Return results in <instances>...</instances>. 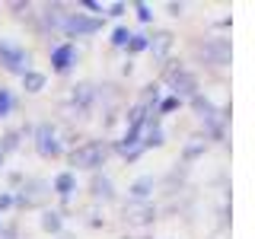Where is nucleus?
Here are the masks:
<instances>
[{
  "label": "nucleus",
  "instance_id": "b1692460",
  "mask_svg": "<svg viewBox=\"0 0 255 239\" xmlns=\"http://www.w3.org/2000/svg\"><path fill=\"white\" fill-rule=\"evenodd\" d=\"M137 16H140L143 22H150V19H153V13H150V6H147V3H137Z\"/></svg>",
  "mask_w": 255,
  "mask_h": 239
},
{
  "label": "nucleus",
  "instance_id": "f03ea898",
  "mask_svg": "<svg viewBox=\"0 0 255 239\" xmlns=\"http://www.w3.org/2000/svg\"><path fill=\"white\" fill-rule=\"evenodd\" d=\"M166 80H169V86L175 90L179 99H182V96H188V99H191V96H198V77L191 74V70H185L182 64L172 61L169 67H166Z\"/></svg>",
  "mask_w": 255,
  "mask_h": 239
},
{
  "label": "nucleus",
  "instance_id": "5701e85b",
  "mask_svg": "<svg viewBox=\"0 0 255 239\" xmlns=\"http://www.w3.org/2000/svg\"><path fill=\"white\" fill-rule=\"evenodd\" d=\"M13 207V195L10 191H0V211H10Z\"/></svg>",
  "mask_w": 255,
  "mask_h": 239
},
{
  "label": "nucleus",
  "instance_id": "bb28decb",
  "mask_svg": "<svg viewBox=\"0 0 255 239\" xmlns=\"http://www.w3.org/2000/svg\"><path fill=\"white\" fill-rule=\"evenodd\" d=\"M61 239H70V236H61Z\"/></svg>",
  "mask_w": 255,
  "mask_h": 239
},
{
  "label": "nucleus",
  "instance_id": "6ab92c4d",
  "mask_svg": "<svg viewBox=\"0 0 255 239\" xmlns=\"http://www.w3.org/2000/svg\"><path fill=\"white\" fill-rule=\"evenodd\" d=\"M147 45H150V38H147V35H140V32H137V35H131V42H128L125 48H128L131 54H137V51H147Z\"/></svg>",
  "mask_w": 255,
  "mask_h": 239
},
{
  "label": "nucleus",
  "instance_id": "20e7f679",
  "mask_svg": "<svg viewBox=\"0 0 255 239\" xmlns=\"http://www.w3.org/2000/svg\"><path fill=\"white\" fill-rule=\"evenodd\" d=\"M99 26H102L99 16H86V13H64L61 19V29L67 35H93V32H99Z\"/></svg>",
  "mask_w": 255,
  "mask_h": 239
},
{
  "label": "nucleus",
  "instance_id": "4468645a",
  "mask_svg": "<svg viewBox=\"0 0 255 239\" xmlns=\"http://www.w3.org/2000/svg\"><path fill=\"white\" fill-rule=\"evenodd\" d=\"M163 127H159L156 118H150L147 121V131H143V140H140V147H163Z\"/></svg>",
  "mask_w": 255,
  "mask_h": 239
},
{
  "label": "nucleus",
  "instance_id": "39448f33",
  "mask_svg": "<svg viewBox=\"0 0 255 239\" xmlns=\"http://www.w3.org/2000/svg\"><path fill=\"white\" fill-rule=\"evenodd\" d=\"M0 64H3L10 74H26V70H32L29 64H32V58H29V51H22V48H16V45H10V42H0Z\"/></svg>",
  "mask_w": 255,
  "mask_h": 239
},
{
  "label": "nucleus",
  "instance_id": "a878e982",
  "mask_svg": "<svg viewBox=\"0 0 255 239\" xmlns=\"http://www.w3.org/2000/svg\"><path fill=\"white\" fill-rule=\"evenodd\" d=\"M3 156H6V150H3V143H0V163H3Z\"/></svg>",
  "mask_w": 255,
  "mask_h": 239
},
{
  "label": "nucleus",
  "instance_id": "ddd939ff",
  "mask_svg": "<svg viewBox=\"0 0 255 239\" xmlns=\"http://www.w3.org/2000/svg\"><path fill=\"white\" fill-rule=\"evenodd\" d=\"M156 188V182H153V175H143V179H137V182H131V201H147L150 198V191Z\"/></svg>",
  "mask_w": 255,
  "mask_h": 239
},
{
  "label": "nucleus",
  "instance_id": "f3484780",
  "mask_svg": "<svg viewBox=\"0 0 255 239\" xmlns=\"http://www.w3.org/2000/svg\"><path fill=\"white\" fill-rule=\"evenodd\" d=\"M61 227H64V220H61L58 211H45L42 214V230L45 233H61Z\"/></svg>",
  "mask_w": 255,
  "mask_h": 239
},
{
  "label": "nucleus",
  "instance_id": "412c9836",
  "mask_svg": "<svg viewBox=\"0 0 255 239\" xmlns=\"http://www.w3.org/2000/svg\"><path fill=\"white\" fill-rule=\"evenodd\" d=\"M10 109H13V96H10V90H0V118L10 115Z\"/></svg>",
  "mask_w": 255,
  "mask_h": 239
},
{
  "label": "nucleus",
  "instance_id": "aec40b11",
  "mask_svg": "<svg viewBox=\"0 0 255 239\" xmlns=\"http://www.w3.org/2000/svg\"><path fill=\"white\" fill-rule=\"evenodd\" d=\"M131 35H134V32H128V29H122V26H118L115 32H112V45H118V48H125L128 42H131Z\"/></svg>",
  "mask_w": 255,
  "mask_h": 239
},
{
  "label": "nucleus",
  "instance_id": "9b49d317",
  "mask_svg": "<svg viewBox=\"0 0 255 239\" xmlns=\"http://www.w3.org/2000/svg\"><path fill=\"white\" fill-rule=\"evenodd\" d=\"M90 191H93V198H96V201H112V198H115V188H112V182L106 179V175H99V172L93 175Z\"/></svg>",
  "mask_w": 255,
  "mask_h": 239
},
{
  "label": "nucleus",
  "instance_id": "6e6552de",
  "mask_svg": "<svg viewBox=\"0 0 255 239\" xmlns=\"http://www.w3.org/2000/svg\"><path fill=\"white\" fill-rule=\"evenodd\" d=\"M125 220L134 223V227H147V223L156 220V207L150 201H128L125 204Z\"/></svg>",
  "mask_w": 255,
  "mask_h": 239
},
{
  "label": "nucleus",
  "instance_id": "cd10ccee",
  "mask_svg": "<svg viewBox=\"0 0 255 239\" xmlns=\"http://www.w3.org/2000/svg\"><path fill=\"white\" fill-rule=\"evenodd\" d=\"M0 233H3V227H0Z\"/></svg>",
  "mask_w": 255,
  "mask_h": 239
},
{
  "label": "nucleus",
  "instance_id": "a211bd4d",
  "mask_svg": "<svg viewBox=\"0 0 255 239\" xmlns=\"http://www.w3.org/2000/svg\"><path fill=\"white\" fill-rule=\"evenodd\" d=\"M204 147H207L204 137H191V143H185V150H182V156H185V159H195V156L204 153Z\"/></svg>",
  "mask_w": 255,
  "mask_h": 239
},
{
  "label": "nucleus",
  "instance_id": "423d86ee",
  "mask_svg": "<svg viewBox=\"0 0 255 239\" xmlns=\"http://www.w3.org/2000/svg\"><path fill=\"white\" fill-rule=\"evenodd\" d=\"M195 51L201 54L207 64H214V67H223V64H230V42H227V38H207V42L198 45Z\"/></svg>",
  "mask_w": 255,
  "mask_h": 239
},
{
  "label": "nucleus",
  "instance_id": "393cba45",
  "mask_svg": "<svg viewBox=\"0 0 255 239\" xmlns=\"http://www.w3.org/2000/svg\"><path fill=\"white\" fill-rule=\"evenodd\" d=\"M125 13V3H115V6H112V13L109 16H122Z\"/></svg>",
  "mask_w": 255,
  "mask_h": 239
},
{
  "label": "nucleus",
  "instance_id": "9d476101",
  "mask_svg": "<svg viewBox=\"0 0 255 239\" xmlns=\"http://www.w3.org/2000/svg\"><path fill=\"white\" fill-rule=\"evenodd\" d=\"M93 99H96V86L93 83H77L74 93H70V102H74L77 109H90Z\"/></svg>",
  "mask_w": 255,
  "mask_h": 239
},
{
  "label": "nucleus",
  "instance_id": "7ed1b4c3",
  "mask_svg": "<svg viewBox=\"0 0 255 239\" xmlns=\"http://www.w3.org/2000/svg\"><path fill=\"white\" fill-rule=\"evenodd\" d=\"M48 195H51V185H48L45 179H26V185L19 188V195L13 198V204H19V207H42L48 201Z\"/></svg>",
  "mask_w": 255,
  "mask_h": 239
},
{
  "label": "nucleus",
  "instance_id": "dca6fc26",
  "mask_svg": "<svg viewBox=\"0 0 255 239\" xmlns=\"http://www.w3.org/2000/svg\"><path fill=\"white\" fill-rule=\"evenodd\" d=\"M22 90H26V93H42L45 90V74H38V70H26V74H22Z\"/></svg>",
  "mask_w": 255,
  "mask_h": 239
},
{
  "label": "nucleus",
  "instance_id": "1a4fd4ad",
  "mask_svg": "<svg viewBox=\"0 0 255 239\" xmlns=\"http://www.w3.org/2000/svg\"><path fill=\"white\" fill-rule=\"evenodd\" d=\"M51 64H54V70H58V74H67V70L77 64V48L70 45V42L67 45H58L51 51Z\"/></svg>",
  "mask_w": 255,
  "mask_h": 239
},
{
  "label": "nucleus",
  "instance_id": "0eeeda50",
  "mask_svg": "<svg viewBox=\"0 0 255 239\" xmlns=\"http://www.w3.org/2000/svg\"><path fill=\"white\" fill-rule=\"evenodd\" d=\"M35 150L42 156H48V159H54V156L64 153V147H61V140H58V131H54L51 124H38L35 127Z\"/></svg>",
  "mask_w": 255,
  "mask_h": 239
},
{
  "label": "nucleus",
  "instance_id": "f257e3e1",
  "mask_svg": "<svg viewBox=\"0 0 255 239\" xmlns=\"http://www.w3.org/2000/svg\"><path fill=\"white\" fill-rule=\"evenodd\" d=\"M106 156H109V143H102V140H86V143H80V147L70 150V166H77V169H99L102 163H106Z\"/></svg>",
  "mask_w": 255,
  "mask_h": 239
},
{
  "label": "nucleus",
  "instance_id": "4be33fe9",
  "mask_svg": "<svg viewBox=\"0 0 255 239\" xmlns=\"http://www.w3.org/2000/svg\"><path fill=\"white\" fill-rule=\"evenodd\" d=\"M179 106H182V99H179V96H169V99H163V102H159V115H166V112H175Z\"/></svg>",
  "mask_w": 255,
  "mask_h": 239
},
{
  "label": "nucleus",
  "instance_id": "f8f14e48",
  "mask_svg": "<svg viewBox=\"0 0 255 239\" xmlns=\"http://www.w3.org/2000/svg\"><path fill=\"white\" fill-rule=\"evenodd\" d=\"M150 51H153V58L159 61H166V54H169V48H172V32H156L153 38H150Z\"/></svg>",
  "mask_w": 255,
  "mask_h": 239
},
{
  "label": "nucleus",
  "instance_id": "2eb2a0df",
  "mask_svg": "<svg viewBox=\"0 0 255 239\" xmlns=\"http://www.w3.org/2000/svg\"><path fill=\"white\" fill-rule=\"evenodd\" d=\"M54 191H58L61 198H70L77 191V175L74 172H61L58 179H54Z\"/></svg>",
  "mask_w": 255,
  "mask_h": 239
}]
</instances>
